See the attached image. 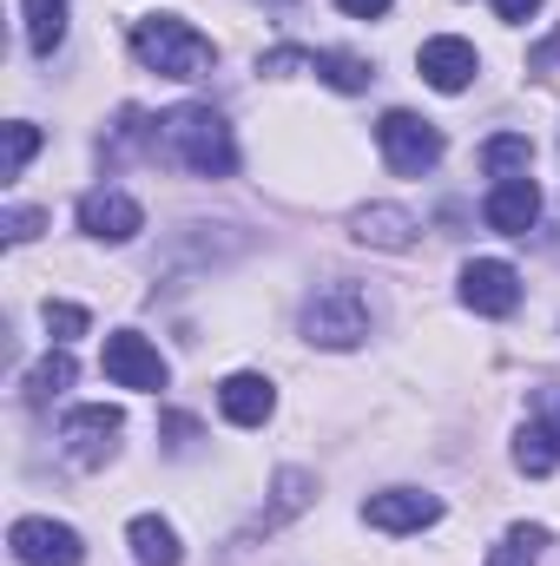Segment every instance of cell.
Returning a JSON list of instances; mask_svg holds the SVG:
<instances>
[{
  "instance_id": "obj_1",
  "label": "cell",
  "mask_w": 560,
  "mask_h": 566,
  "mask_svg": "<svg viewBox=\"0 0 560 566\" xmlns=\"http://www.w3.org/2000/svg\"><path fill=\"white\" fill-rule=\"evenodd\" d=\"M152 151L165 165H185L191 178H231L238 171V139L211 106H172L152 119Z\"/></svg>"
},
{
  "instance_id": "obj_2",
  "label": "cell",
  "mask_w": 560,
  "mask_h": 566,
  "mask_svg": "<svg viewBox=\"0 0 560 566\" xmlns=\"http://www.w3.org/2000/svg\"><path fill=\"white\" fill-rule=\"evenodd\" d=\"M133 53H139V66H152L158 80H198L218 60V46L191 20H178V13H145V20H133Z\"/></svg>"
},
{
  "instance_id": "obj_3",
  "label": "cell",
  "mask_w": 560,
  "mask_h": 566,
  "mask_svg": "<svg viewBox=\"0 0 560 566\" xmlns=\"http://www.w3.org/2000/svg\"><path fill=\"white\" fill-rule=\"evenodd\" d=\"M303 336H310L317 349H356V343L370 336V296L350 277L317 283L310 303H303Z\"/></svg>"
},
{
  "instance_id": "obj_4",
  "label": "cell",
  "mask_w": 560,
  "mask_h": 566,
  "mask_svg": "<svg viewBox=\"0 0 560 566\" xmlns=\"http://www.w3.org/2000/svg\"><path fill=\"white\" fill-rule=\"evenodd\" d=\"M376 145H383V165L403 171V178H422V171L442 165V133L428 119H416V113H383Z\"/></svg>"
},
{
  "instance_id": "obj_5",
  "label": "cell",
  "mask_w": 560,
  "mask_h": 566,
  "mask_svg": "<svg viewBox=\"0 0 560 566\" xmlns=\"http://www.w3.org/2000/svg\"><path fill=\"white\" fill-rule=\"evenodd\" d=\"M100 369H106V382H113V389H139V396H158V389H165V376H172V369H165V356L145 343L139 329H113V336H106Z\"/></svg>"
},
{
  "instance_id": "obj_6",
  "label": "cell",
  "mask_w": 560,
  "mask_h": 566,
  "mask_svg": "<svg viewBox=\"0 0 560 566\" xmlns=\"http://www.w3.org/2000/svg\"><path fill=\"white\" fill-rule=\"evenodd\" d=\"M7 547H13V560H20V566H80V560H86V541H80L66 521H46V514L13 521Z\"/></svg>"
},
{
  "instance_id": "obj_7",
  "label": "cell",
  "mask_w": 560,
  "mask_h": 566,
  "mask_svg": "<svg viewBox=\"0 0 560 566\" xmlns=\"http://www.w3.org/2000/svg\"><path fill=\"white\" fill-rule=\"evenodd\" d=\"M120 428H126V416H120V409H106V402L73 409V416L60 422L66 461H73V468H106V461H113V448H120Z\"/></svg>"
},
{
  "instance_id": "obj_8",
  "label": "cell",
  "mask_w": 560,
  "mask_h": 566,
  "mask_svg": "<svg viewBox=\"0 0 560 566\" xmlns=\"http://www.w3.org/2000/svg\"><path fill=\"white\" fill-rule=\"evenodd\" d=\"M80 231L86 238H100V244H133L145 231V211H139V198L133 191H86L80 198Z\"/></svg>"
},
{
  "instance_id": "obj_9",
  "label": "cell",
  "mask_w": 560,
  "mask_h": 566,
  "mask_svg": "<svg viewBox=\"0 0 560 566\" xmlns=\"http://www.w3.org/2000/svg\"><path fill=\"white\" fill-rule=\"evenodd\" d=\"M363 521H370L376 534H422V527L442 521V501L422 494V488H383V494L363 501Z\"/></svg>"
},
{
  "instance_id": "obj_10",
  "label": "cell",
  "mask_w": 560,
  "mask_h": 566,
  "mask_svg": "<svg viewBox=\"0 0 560 566\" xmlns=\"http://www.w3.org/2000/svg\"><path fill=\"white\" fill-rule=\"evenodd\" d=\"M462 303H468L475 316H515V303H521V271L501 264V258H475V264L462 271Z\"/></svg>"
},
{
  "instance_id": "obj_11",
  "label": "cell",
  "mask_w": 560,
  "mask_h": 566,
  "mask_svg": "<svg viewBox=\"0 0 560 566\" xmlns=\"http://www.w3.org/2000/svg\"><path fill=\"white\" fill-rule=\"evenodd\" d=\"M416 66L435 93H468L475 73H481V53H475L468 40H455V33H435V40H422Z\"/></svg>"
},
{
  "instance_id": "obj_12",
  "label": "cell",
  "mask_w": 560,
  "mask_h": 566,
  "mask_svg": "<svg viewBox=\"0 0 560 566\" xmlns=\"http://www.w3.org/2000/svg\"><path fill=\"white\" fill-rule=\"evenodd\" d=\"M481 218H488V231H501V238H528L535 218H541V185H535V178H495Z\"/></svg>"
},
{
  "instance_id": "obj_13",
  "label": "cell",
  "mask_w": 560,
  "mask_h": 566,
  "mask_svg": "<svg viewBox=\"0 0 560 566\" xmlns=\"http://www.w3.org/2000/svg\"><path fill=\"white\" fill-rule=\"evenodd\" d=\"M271 409H278V389H271V376H251V369H238V376H225L218 382V416L238 428H265L271 422Z\"/></svg>"
},
{
  "instance_id": "obj_14",
  "label": "cell",
  "mask_w": 560,
  "mask_h": 566,
  "mask_svg": "<svg viewBox=\"0 0 560 566\" xmlns=\"http://www.w3.org/2000/svg\"><path fill=\"white\" fill-rule=\"evenodd\" d=\"M350 231H356V244H370V251H409V244H416V218H409L403 205H363V211L350 218Z\"/></svg>"
},
{
  "instance_id": "obj_15",
  "label": "cell",
  "mask_w": 560,
  "mask_h": 566,
  "mask_svg": "<svg viewBox=\"0 0 560 566\" xmlns=\"http://www.w3.org/2000/svg\"><path fill=\"white\" fill-rule=\"evenodd\" d=\"M126 547H133V560H139V566H178V560H185L178 527H172V521H158V514H133Z\"/></svg>"
},
{
  "instance_id": "obj_16",
  "label": "cell",
  "mask_w": 560,
  "mask_h": 566,
  "mask_svg": "<svg viewBox=\"0 0 560 566\" xmlns=\"http://www.w3.org/2000/svg\"><path fill=\"white\" fill-rule=\"evenodd\" d=\"M515 468H521V474H535V481H541V474H554V468H560V428L554 422H528V428H521V434H515Z\"/></svg>"
},
{
  "instance_id": "obj_17",
  "label": "cell",
  "mask_w": 560,
  "mask_h": 566,
  "mask_svg": "<svg viewBox=\"0 0 560 566\" xmlns=\"http://www.w3.org/2000/svg\"><path fill=\"white\" fill-rule=\"evenodd\" d=\"M20 7H27V46L40 60H53V46L66 40V7L73 0H20Z\"/></svg>"
},
{
  "instance_id": "obj_18",
  "label": "cell",
  "mask_w": 560,
  "mask_h": 566,
  "mask_svg": "<svg viewBox=\"0 0 560 566\" xmlns=\"http://www.w3.org/2000/svg\"><path fill=\"white\" fill-rule=\"evenodd\" d=\"M528 165H535V139L528 133H495L481 145V171L488 178H528Z\"/></svg>"
},
{
  "instance_id": "obj_19",
  "label": "cell",
  "mask_w": 560,
  "mask_h": 566,
  "mask_svg": "<svg viewBox=\"0 0 560 566\" xmlns=\"http://www.w3.org/2000/svg\"><path fill=\"white\" fill-rule=\"evenodd\" d=\"M310 494H317V474L283 468V474H278V501H271V514H258V527H251V534H271V527H283L290 514H303V507H310Z\"/></svg>"
},
{
  "instance_id": "obj_20",
  "label": "cell",
  "mask_w": 560,
  "mask_h": 566,
  "mask_svg": "<svg viewBox=\"0 0 560 566\" xmlns=\"http://www.w3.org/2000/svg\"><path fill=\"white\" fill-rule=\"evenodd\" d=\"M541 554H548V527H508L501 534V547L488 554V566H541Z\"/></svg>"
},
{
  "instance_id": "obj_21",
  "label": "cell",
  "mask_w": 560,
  "mask_h": 566,
  "mask_svg": "<svg viewBox=\"0 0 560 566\" xmlns=\"http://www.w3.org/2000/svg\"><path fill=\"white\" fill-rule=\"evenodd\" d=\"M73 356L66 349H53V356H40L33 363V376H27V402H46V396H60V389H73Z\"/></svg>"
},
{
  "instance_id": "obj_22",
  "label": "cell",
  "mask_w": 560,
  "mask_h": 566,
  "mask_svg": "<svg viewBox=\"0 0 560 566\" xmlns=\"http://www.w3.org/2000/svg\"><path fill=\"white\" fill-rule=\"evenodd\" d=\"M323 86H336V93H363L370 86V66L356 60V53H317V66H310Z\"/></svg>"
},
{
  "instance_id": "obj_23",
  "label": "cell",
  "mask_w": 560,
  "mask_h": 566,
  "mask_svg": "<svg viewBox=\"0 0 560 566\" xmlns=\"http://www.w3.org/2000/svg\"><path fill=\"white\" fill-rule=\"evenodd\" d=\"M33 151H40V126H27V119H13V126H7V165H0V178H20Z\"/></svg>"
},
{
  "instance_id": "obj_24",
  "label": "cell",
  "mask_w": 560,
  "mask_h": 566,
  "mask_svg": "<svg viewBox=\"0 0 560 566\" xmlns=\"http://www.w3.org/2000/svg\"><path fill=\"white\" fill-rule=\"evenodd\" d=\"M40 224H46V211H40V205H7V211H0V238H7V244L40 238Z\"/></svg>"
},
{
  "instance_id": "obj_25",
  "label": "cell",
  "mask_w": 560,
  "mask_h": 566,
  "mask_svg": "<svg viewBox=\"0 0 560 566\" xmlns=\"http://www.w3.org/2000/svg\"><path fill=\"white\" fill-rule=\"evenodd\" d=\"M40 316H46L53 343H66V336H86V323H93V316H86L80 303H53V296H46V310H40Z\"/></svg>"
},
{
  "instance_id": "obj_26",
  "label": "cell",
  "mask_w": 560,
  "mask_h": 566,
  "mask_svg": "<svg viewBox=\"0 0 560 566\" xmlns=\"http://www.w3.org/2000/svg\"><path fill=\"white\" fill-rule=\"evenodd\" d=\"M297 66H317V53H303V46H278V53L258 60V73H297Z\"/></svg>"
},
{
  "instance_id": "obj_27",
  "label": "cell",
  "mask_w": 560,
  "mask_h": 566,
  "mask_svg": "<svg viewBox=\"0 0 560 566\" xmlns=\"http://www.w3.org/2000/svg\"><path fill=\"white\" fill-rule=\"evenodd\" d=\"M495 13H501L508 27H521V20H535V13H541V0H495Z\"/></svg>"
},
{
  "instance_id": "obj_28",
  "label": "cell",
  "mask_w": 560,
  "mask_h": 566,
  "mask_svg": "<svg viewBox=\"0 0 560 566\" xmlns=\"http://www.w3.org/2000/svg\"><path fill=\"white\" fill-rule=\"evenodd\" d=\"M336 7H343V13H356V20H383L396 0H336Z\"/></svg>"
},
{
  "instance_id": "obj_29",
  "label": "cell",
  "mask_w": 560,
  "mask_h": 566,
  "mask_svg": "<svg viewBox=\"0 0 560 566\" xmlns=\"http://www.w3.org/2000/svg\"><path fill=\"white\" fill-rule=\"evenodd\" d=\"M554 60H560V33H554V40H541V46L528 53V66H535V73H541V66H554Z\"/></svg>"
},
{
  "instance_id": "obj_30",
  "label": "cell",
  "mask_w": 560,
  "mask_h": 566,
  "mask_svg": "<svg viewBox=\"0 0 560 566\" xmlns=\"http://www.w3.org/2000/svg\"><path fill=\"white\" fill-rule=\"evenodd\" d=\"M554 428H560V416H554Z\"/></svg>"
}]
</instances>
